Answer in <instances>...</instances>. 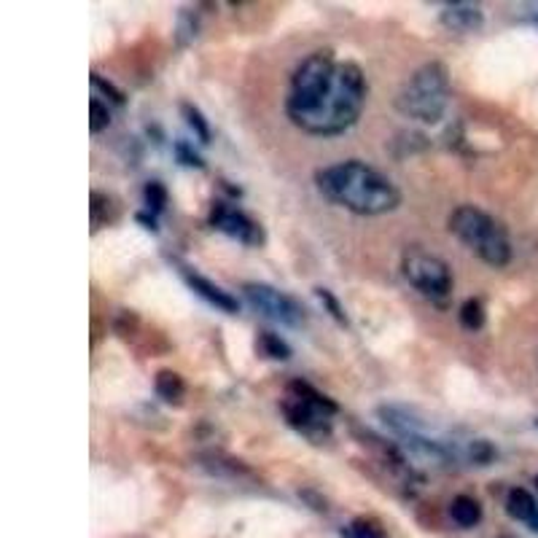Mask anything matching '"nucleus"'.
<instances>
[{
	"label": "nucleus",
	"mask_w": 538,
	"mask_h": 538,
	"mask_svg": "<svg viewBox=\"0 0 538 538\" xmlns=\"http://www.w3.org/2000/svg\"><path fill=\"white\" fill-rule=\"evenodd\" d=\"M366 100V76L358 62L337 60L329 52L302 60L286 97L289 118L307 134L331 138L347 132Z\"/></svg>",
	"instance_id": "nucleus-1"
},
{
	"label": "nucleus",
	"mask_w": 538,
	"mask_h": 538,
	"mask_svg": "<svg viewBox=\"0 0 538 538\" xmlns=\"http://www.w3.org/2000/svg\"><path fill=\"white\" fill-rule=\"evenodd\" d=\"M318 192L358 216H382L401 202V192L366 162H339L315 175Z\"/></svg>",
	"instance_id": "nucleus-2"
},
{
	"label": "nucleus",
	"mask_w": 538,
	"mask_h": 538,
	"mask_svg": "<svg viewBox=\"0 0 538 538\" xmlns=\"http://www.w3.org/2000/svg\"><path fill=\"white\" fill-rule=\"evenodd\" d=\"M450 102V73L444 62L420 65L395 94V110L415 121H439Z\"/></svg>",
	"instance_id": "nucleus-3"
},
{
	"label": "nucleus",
	"mask_w": 538,
	"mask_h": 538,
	"mask_svg": "<svg viewBox=\"0 0 538 538\" xmlns=\"http://www.w3.org/2000/svg\"><path fill=\"white\" fill-rule=\"evenodd\" d=\"M450 232L490 266H506L511 261V240L506 226L474 205H463L452 210Z\"/></svg>",
	"instance_id": "nucleus-4"
},
{
	"label": "nucleus",
	"mask_w": 538,
	"mask_h": 538,
	"mask_svg": "<svg viewBox=\"0 0 538 538\" xmlns=\"http://www.w3.org/2000/svg\"><path fill=\"white\" fill-rule=\"evenodd\" d=\"M401 273L415 291L434 299L436 305H444L447 297L452 294V286H455L450 264L442 256H436L420 245H410L407 250H404Z\"/></svg>",
	"instance_id": "nucleus-5"
},
{
	"label": "nucleus",
	"mask_w": 538,
	"mask_h": 538,
	"mask_svg": "<svg viewBox=\"0 0 538 538\" xmlns=\"http://www.w3.org/2000/svg\"><path fill=\"white\" fill-rule=\"evenodd\" d=\"M291 401L283 404V415L286 420L305 434L307 439H323L329 436V418L337 412V404L329 401L326 395H321L315 387H310L302 379H294L291 385Z\"/></svg>",
	"instance_id": "nucleus-6"
},
{
	"label": "nucleus",
	"mask_w": 538,
	"mask_h": 538,
	"mask_svg": "<svg viewBox=\"0 0 538 538\" xmlns=\"http://www.w3.org/2000/svg\"><path fill=\"white\" fill-rule=\"evenodd\" d=\"M245 299L248 305L266 321H278V323H286V326H294L299 329L307 318L305 307L299 305V299L273 289V286H261V283H250L245 286Z\"/></svg>",
	"instance_id": "nucleus-7"
},
{
	"label": "nucleus",
	"mask_w": 538,
	"mask_h": 538,
	"mask_svg": "<svg viewBox=\"0 0 538 538\" xmlns=\"http://www.w3.org/2000/svg\"><path fill=\"white\" fill-rule=\"evenodd\" d=\"M210 224H213L216 229L226 232L229 237L245 242V245H248V242H250V245H258V242H261V226H258L250 216H245V213H240V210L224 205V202H216V205H213Z\"/></svg>",
	"instance_id": "nucleus-8"
},
{
	"label": "nucleus",
	"mask_w": 538,
	"mask_h": 538,
	"mask_svg": "<svg viewBox=\"0 0 538 538\" xmlns=\"http://www.w3.org/2000/svg\"><path fill=\"white\" fill-rule=\"evenodd\" d=\"M183 278H186V283H189L205 302H210L213 307H218V310H224V313H237V310H240V302H237L232 294H226L224 289H218L216 283H210L208 278L192 273V269H183Z\"/></svg>",
	"instance_id": "nucleus-9"
},
{
	"label": "nucleus",
	"mask_w": 538,
	"mask_h": 538,
	"mask_svg": "<svg viewBox=\"0 0 538 538\" xmlns=\"http://www.w3.org/2000/svg\"><path fill=\"white\" fill-rule=\"evenodd\" d=\"M439 20L452 30H474L482 25V12L474 4H452L442 12Z\"/></svg>",
	"instance_id": "nucleus-10"
},
{
	"label": "nucleus",
	"mask_w": 538,
	"mask_h": 538,
	"mask_svg": "<svg viewBox=\"0 0 538 538\" xmlns=\"http://www.w3.org/2000/svg\"><path fill=\"white\" fill-rule=\"evenodd\" d=\"M450 517H452V522L461 525V527H474V525H479V519H482V506H479V501L471 498V495H458V498L450 503Z\"/></svg>",
	"instance_id": "nucleus-11"
},
{
	"label": "nucleus",
	"mask_w": 538,
	"mask_h": 538,
	"mask_svg": "<svg viewBox=\"0 0 538 538\" xmlns=\"http://www.w3.org/2000/svg\"><path fill=\"white\" fill-rule=\"evenodd\" d=\"M506 511H509L514 519H519V522H530L533 514L538 511V503H535V498H533L527 490L511 487L509 495H506Z\"/></svg>",
	"instance_id": "nucleus-12"
},
{
	"label": "nucleus",
	"mask_w": 538,
	"mask_h": 538,
	"mask_svg": "<svg viewBox=\"0 0 538 538\" xmlns=\"http://www.w3.org/2000/svg\"><path fill=\"white\" fill-rule=\"evenodd\" d=\"M157 393L165 398V401H170V404H175L181 395H183V379L175 374V371H159L157 374Z\"/></svg>",
	"instance_id": "nucleus-13"
},
{
	"label": "nucleus",
	"mask_w": 538,
	"mask_h": 538,
	"mask_svg": "<svg viewBox=\"0 0 538 538\" xmlns=\"http://www.w3.org/2000/svg\"><path fill=\"white\" fill-rule=\"evenodd\" d=\"M258 347H261V353L264 355H269V358H278V361H283V358H289L291 355V347L278 337V334H273V331H264L261 337H258Z\"/></svg>",
	"instance_id": "nucleus-14"
},
{
	"label": "nucleus",
	"mask_w": 538,
	"mask_h": 538,
	"mask_svg": "<svg viewBox=\"0 0 538 538\" xmlns=\"http://www.w3.org/2000/svg\"><path fill=\"white\" fill-rule=\"evenodd\" d=\"M461 323L471 331L482 329L485 326V307L479 299H466L463 307H461Z\"/></svg>",
	"instance_id": "nucleus-15"
},
{
	"label": "nucleus",
	"mask_w": 538,
	"mask_h": 538,
	"mask_svg": "<svg viewBox=\"0 0 538 538\" xmlns=\"http://www.w3.org/2000/svg\"><path fill=\"white\" fill-rule=\"evenodd\" d=\"M143 194H146L149 210H151V213H162V208L167 205V192H165V186L157 183V181H149V183L143 186Z\"/></svg>",
	"instance_id": "nucleus-16"
},
{
	"label": "nucleus",
	"mask_w": 538,
	"mask_h": 538,
	"mask_svg": "<svg viewBox=\"0 0 538 538\" xmlns=\"http://www.w3.org/2000/svg\"><path fill=\"white\" fill-rule=\"evenodd\" d=\"M110 213H113V202L108 200V194H102V192H92V218H94V224L108 221Z\"/></svg>",
	"instance_id": "nucleus-17"
},
{
	"label": "nucleus",
	"mask_w": 538,
	"mask_h": 538,
	"mask_svg": "<svg viewBox=\"0 0 538 538\" xmlns=\"http://www.w3.org/2000/svg\"><path fill=\"white\" fill-rule=\"evenodd\" d=\"M315 297L323 302V307L329 310V315H334L342 326H347V315H345V310H342V305H339V299L331 294V291H326V289H315Z\"/></svg>",
	"instance_id": "nucleus-18"
},
{
	"label": "nucleus",
	"mask_w": 538,
	"mask_h": 538,
	"mask_svg": "<svg viewBox=\"0 0 538 538\" xmlns=\"http://www.w3.org/2000/svg\"><path fill=\"white\" fill-rule=\"evenodd\" d=\"M108 121H110L108 108H105L100 100H92V102H89V126H92V132L105 129V126H108Z\"/></svg>",
	"instance_id": "nucleus-19"
},
{
	"label": "nucleus",
	"mask_w": 538,
	"mask_h": 538,
	"mask_svg": "<svg viewBox=\"0 0 538 538\" xmlns=\"http://www.w3.org/2000/svg\"><path fill=\"white\" fill-rule=\"evenodd\" d=\"M183 113H186V121L194 126V132L200 134L202 141H210V126H208V121L200 116V110L194 108V105H183Z\"/></svg>",
	"instance_id": "nucleus-20"
},
{
	"label": "nucleus",
	"mask_w": 538,
	"mask_h": 538,
	"mask_svg": "<svg viewBox=\"0 0 538 538\" xmlns=\"http://www.w3.org/2000/svg\"><path fill=\"white\" fill-rule=\"evenodd\" d=\"M469 461H474V463H490V461H495V447L490 442H474L469 447Z\"/></svg>",
	"instance_id": "nucleus-21"
},
{
	"label": "nucleus",
	"mask_w": 538,
	"mask_h": 538,
	"mask_svg": "<svg viewBox=\"0 0 538 538\" xmlns=\"http://www.w3.org/2000/svg\"><path fill=\"white\" fill-rule=\"evenodd\" d=\"M350 538H385L371 522H366V519H358V522H353V527H350Z\"/></svg>",
	"instance_id": "nucleus-22"
},
{
	"label": "nucleus",
	"mask_w": 538,
	"mask_h": 538,
	"mask_svg": "<svg viewBox=\"0 0 538 538\" xmlns=\"http://www.w3.org/2000/svg\"><path fill=\"white\" fill-rule=\"evenodd\" d=\"M92 84H94V86H100V89H102L105 94H110V97H113L116 102H124V94H121V92H116V89H113V84H108L105 78H100V76H92Z\"/></svg>",
	"instance_id": "nucleus-23"
},
{
	"label": "nucleus",
	"mask_w": 538,
	"mask_h": 538,
	"mask_svg": "<svg viewBox=\"0 0 538 538\" xmlns=\"http://www.w3.org/2000/svg\"><path fill=\"white\" fill-rule=\"evenodd\" d=\"M178 159L181 162H189V165H202V159L194 154V149L192 146H186V143H178Z\"/></svg>",
	"instance_id": "nucleus-24"
},
{
	"label": "nucleus",
	"mask_w": 538,
	"mask_h": 538,
	"mask_svg": "<svg viewBox=\"0 0 538 538\" xmlns=\"http://www.w3.org/2000/svg\"><path fill=\"white\" fill-rule=\"evenodd\" d=\"M527 525H530V527H533V530H535V533H538V511H535V514H533V519H530V522H527Z\"/></svg>",
	"instance_id": "nucleus-25"
},
{
	"label": "nucleus",
	"mask_w": 538,
	"mask_h": 538,
	"mask_svg": "<svg viewBox=\"0 0 538 538\" xmlns=\"http://www.w3.org/2000/svg\"><path fill=\"white\" fill-rule=\"evenodd\" d=\"M535 428H538V418H535Z\"/></svg>",
	"instance_id": "nucleus-26"
},
{
	"label": "nucleus",
	"mask_w": 538,
	"mask_h": 538,
	"mask_svg": "<svg viewBox=\"0 0 538 538\" xmlns=\"http://www.w3.org/2000/svg\"><path fill=\"white\" fill-rule=\"evenodd\" d=\"M501 538H511V535H501Z\"/></svg>",
	"instance_id": "nucleus-27"
},
{
	"label": "nucleus",
	"mask_w": 538,
	"mask_h": 538,
	"mask_svg": "<svg viewBox=\"0 0 538 538\" xmlns=\"http://www.w3.org/2000/svg\"><path fill=\"white\" fill-rule=\"evenodd\" d=\"M535 487H538V479H535Z\"/></svg>",
	"instance_id": "nucleus-28"
}]
</instances>
